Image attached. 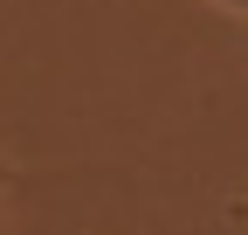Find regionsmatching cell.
Instances as JSON below:
<instances>
[{"instance_id": "1", "label": "cell", "mask_w": 248, "mask_h": 235, "mask_svg": "<svg viewBox=\"0 0 248 235\" xmlns=\"http://www.w3.org/2000/svg\"><path fill=\"white\" fill-rule=\"evenodd\" d=\"M214 7H228V14H241V21H248V0H214Z\"/></svg>"}]
</instances>
